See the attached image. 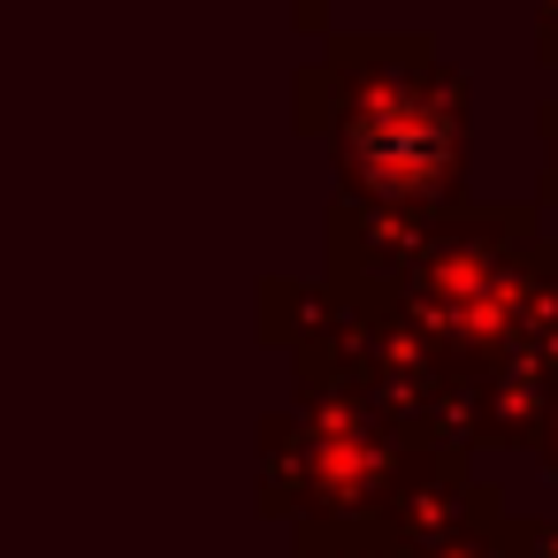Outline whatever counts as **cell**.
Wrapping results in <instances>:
<instances>
[{
	"instance_id": "6da1fadb",
	"label": "cell",
	"mask_w": 558,
	"mask_h": 558,
	"mask_svg": "<svg viewBox=\"0 0 558 558\" xmlns=\"http://www.w3.org/2000/svg\"><path fill=\"white\" fill-rule=\"evenodd\" d=\"M360 146H367V169H375L383 184H428L436 161H444V116L398 100V108H383V116L367 123Z\"/></svg>"
}]
</instances>
